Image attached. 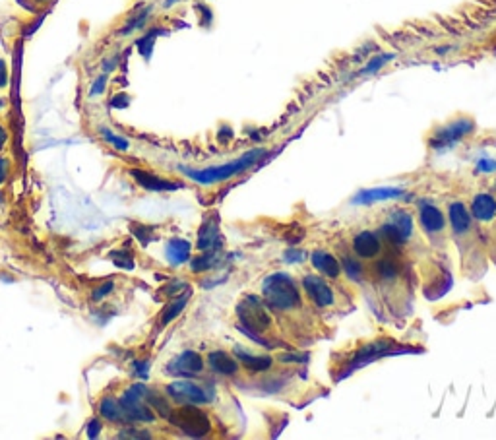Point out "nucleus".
Returning a JSON list of instances; mask_svg holds the SVG:
<instances>
[{
  "mask_svg": "<svg viewBox=\"0 0 496 440\" xmlns=\"http://www.w3.org/2000/svg\"><path fill=\"white\" fill-rule=\"evenodd\" d=\"M266 153H268V151L258 148V150L246 151V153H244V156H241L239 159H235V161H229V163H223V165L204 167V169L180 167V171H183V173H185L188 179H192L194 183L208 186V184H215V183H223V181H229L231 177H235V174L243 173V171H246V169H250V167L256 165L260 159L266 158Z\"/></svg>",
  "mask_w": 496,
  "mask_h": 440,
  "instance_id": "obj_1",
  "label": "nucleus"
},
{
  "mask_svg": "<svg viewBox=\"0 0 496 440\" xmlns=\"http://www.w3.org/2000/svg\"><path fill=\"white\" fill-rule=\"evenodd\" d=\"M262 297L271 310L287 312L301 305V291L289 274H269L262 283Z\"/></svg>",
  "mask_w": 496,
  "mask_h": 440,
  "instance_id": "obj_2",
  "label": "nucleus"
},
{
  "mask_svg": "<svg viewBox=\"0 0 496 440\" xmlns=\"http://www.w3.org/2000/svg\"><path fill=\"white\" fill-rule=\"evenodd\" d=\"M148 386L142 383L132 384L120 398L118 404L122 407V413L127 421H136V423H153L155 421V413H153L152 406L146 401V394H148Z\"/></svg>",
  "mask_w": 496,
  "mask_h": 440,
  "instance_id": "obj_3",
  "label": "nucleus"
},
{
  "mask_svg": "<svg viewBox=\"0 0 496 440\" xmlns=\"http://www.w3.org/2000/svg\"><path fill=\"white\" fill-rule=\"evenodd\" d=\"M169 421L175 425L178 431H183L186 436H192V439H202L211 432L210 417L200 411L198 406H190V404L178 407L177 411H171Z\"/></svg>",
  "mask_w": 496,
  "mask_h": 440,
  "instance_id": "obj_4",
  "label": "nucleus"
},
{
  "mask_svg": "<svg viewBox=\"0 0 496 440\" xmlns=\"http://www.w3.org/2000/svg\"><path fill=\"white\" fill-rule=\"evenodd\" d=\"M236 316L241 320V326L253 330V332H266L271 326V316L268 308L256 295H246L236 305Z\"/></svg>",
  "mask_w": 496,
  "mask_h": 440,
  "instance_id": "obj_5",
  "label": "nucleus"
},
{
  "mask_svg": "<svg viewBox=\"0 0 496 440\" xmlns=\"http://www.w3.org/2000/svg\"><path fill=\"white\" fill-rule=\"evenodd\" d=\"M473 130H475V121L469 118V116H460V118L448 123V125L442 126V128H438L437 132L430 136V148L437 151L448 150V148H452L454 144L462 142L465 136H469Z\"/></svg>",
  "mask_w": 496,
  "mask_h": 440,
  "instance_id": "obj_6",
  "label": "nucleus"
},
{
  "mask_svg": "<svg viewBox=\"0 0 496 440\" xmlns=\"http://www.w3.org/2000/svg\"><path fill=\"white\" fill-rule=\"evenodd\" d=\"M167 396L178 404H190V406H204L213 401V390L210 386L194 383V380H175L167 386Z\"/></svg>",
  "mask_w": 496,
  "mask_h": 440,
  "instance_id": "obj_7",
  "label": "nucleus"
},
{
  "mask_svg": "<svg viewBox=\"0 0 496 440\" xmlns=\"http://www.w3.org/2000/svg\"><path fill=\"white\" fill-rule=\"evenodd\" d=\"M382 235L394 245H404L413 235V217L405 209H395L390 214V219L382 225Z\"/></svg>",
  "mask_w": 496,
  "mask_h": 440,
  "instance_id": "obj_8",
  "label": "nucleus"
},
{
  "mask_svg": "<svg viewBox=\"0 0 496 440\" xmlns=\"http://www.w3.org/2000/svg\"><path fill=\"white\" fill-rule=\"evenodd\" d=\"M204 371V359L200 357V353H196L192 349H186L180 355L173 359L167 365V373L173 376H183V378H190L196 376Z\"/></svg>",
  "mask_w": 496,
  "mask_h": 440,
  "instance_id": "obj_9",
  "label": "nucleus"
},
{
  "mask_svg": "<svg viewBox=\"0 0 496 440\" xmlns=\"http://www.w3.org/2000/svg\"><path fill=\"white\" fill-rule=\"evenodd\" d=\"M303 289H304V293L309 295V299H311L312 303H314V305L320 308L332 307V305H334V301H336L332 287H330L328 283L324 282L320 275H314V274L304 275Z\"/></svg>",
  "mask_w": 496,
  "mask_h": 440,
  "instance_id": "obj_10",
  "label": "nucleus"
},
{
  "mask_svg": "<svg viewBox=\"0 0 496 440\" xmlns=\"http://www.w3.org/2000/svg\"><path fill=\"white\" fill-rule=\"evenodd\" d=\"M130 174H132V179L136 181V184L142 186V188H146V191L169 192V191H178V188H183V184L180 183L161 179V177H157V174L148 173V171H142V169H130Z\"/></svg>",
  "mask_w": 496,
  "mask_h": 440,
  "instance_id": "obj_11",
  "label": "nucleus"
},
{
  "mask_svg": "<svg viewBox=\"0 0 496 440\" xmlns=\"http://www.w3.org/2000/svg\"><path fill=\"white\" fill-rule=\"evenodd\" d=\"M388 353H392V343H390L388 340H380V341H374V343H370V345L362 348L361 351L355 355V359L351 361V365H349V373L362 365H369V363H372L374 359L382 357V355H388Z\"/></svg>",
  "mask_w": 496,
  "mask_h": 440,
  "instance_id": "obj_12",
  "label": "nucleus"
},
{
  "mask_svg": "<svg viewBox=\"0 0 496 440\" xmlns=\"http://www.w3.org/2000/svg\"><path fill=\"white\" fill-rule=\"evenodd\" d=\"M419 219L425 233H440L444 229V214L430 202H420L419 204Z\"/></svg>",
  "mask_w": 496,
  "mask_h": 440,
  "instance_id": "obj_13",
  "label": "nucleus"
},
{
  "mask_svg": "<svg viewBox=\"0 0 496 440\" xmlns=\"http://www.w3.org/2000/svg\"><path fill=\"white\" fill-rule=\"evenodd\" d=\"M196 247L202 250H210V249H218L221 247V239H219V217L213 214L211 217H208L206 221L200 227V233H198V241H196Z\"/></svg>",
  "mask_w": 496,
  "mask_h": 440,
  "instance_id": "obj_14",
  "label": "nucleus"
},
{
  "mask_svg": "<svg viewBox=\"0 0 496 440\" xmlns=\"http://www.w3.org/2000/svg\"><path fill=\"white\" fill-rule=\"evenodd\" d=\"M380 249H382V245H380L378 237L372 231H361L353 239V250L357 252V256L362 258V260L376 258Z\"/></svg>",
  "mask_w": 496,
  "mask_h": 440,
  "instance_id": "obj_15",
  "label": "nucleus"
},
{
  "mask_svg": "<svg viewBox=\"0 0 496 440\" xmlns=\"http://www.w3.org/2000/svg\"><path fill=\"white\" fill-rule=\"evenodd\" d=\"M405 194L404 188H395V186H382V188H369L361 191L353 198V204H376V202H386V200L402 198Z\"/></svg>",
  "mask_w": 496,
  "mask_h": 440,
  "instance_id": "obj_16",
  "label": "nucleus"
},
{
  "mask_svg": "<svg viewBox=\"0 0 496 440\" xmlns=\"http://www.w3.org/2000/svg\"><path fill=\"white\" fill-rule=\"evenodd\" d=\"M190 242L186 239H171L165 245V258L171 266H183L186 262H190Z\"/></svg>",
  "mask_w": 496,
  "mask_h": 440,
  "instance_id": "obj_17",
  "label": "nucleus"
},
{
  "mask_svg": "<svg viewBox=\"0 0 496 440\" xmlns=\"http://www.w3.org/2000/svg\"><path fill=\"white\" fill-rule=\"evenodd\" d=\"M311 262L312 266L318 270L322 275H328V277H334L336 280L339 272H341V264L334 254H330L326 250H314L311 254Z\"/></svg>",
  "mask_w": 496,
  "mask_h": 440,
  "instance_id": "obj_18",
  "label": "nucleus"
},
{
  "mask_svg": "<svg viewBox=\"0 0 496 440\" xmlns=\"http://www.w3.org/2000/svg\"><path fill=\"white\" fill-rule=\"evenodd\" d=\"M471 214L477 221H490L496 217V198L493 194H477L471 204Z\"/></svg>",
  "mask_w": 496,
  "mask_h": 440,
  "instance_id": "obj_19",
  "label": "nucleus"
},
{
  "mask_svg": "<svg viewBox=\"0 0 496 440\" xmlns=\"http://www.w3.org/2000/svg\"><path fill=\"white\" fill-rule=\"evenodd\" d=\"M235 355L243 363L244 369H248L250 373H266L274 365V359L268 355H253L250 351L243 348H235Z\"/></svg>",
  "mask_w": 496,
  "mask_h": 440,
  "instance_id": "obj_20",
  "label": "nucleus"
},
{
  "mask_svg": "<svg viewBox=\"0 0 496 440\" xmlns=\"http://www.w3.org/2000/svg\"><path fill=\"white\" fill-rule=\"evenodd\" d=\"M208 365L211 366V371L223 376H233L239 373V363L225 351H211L208 355Z\"/></svg>",
  "mask_w": 496,
  "mask_h": 440,
  "instance_id": "obj_21",
  "label": "nucleus"
},
{
  "mask_svg": "<svg viewBox=\"0 0 496 440\" xmlns=\"http://www.w3.org/2000/svg\"><path fill=\"white\" fill-rule=\"evenodd\" d=\"M448 217H450V225L454 229L455 235H465L471 227V214L467 208L463 206L462 202H452L448 208Z\"/></svg>",
  "mask_w": 496,
  "mask_h": 440,
  "instance_id": "obj_22",
  "label": "nucleus"
},
{
  "mask_svg": "<svg viewBox=\"0 0 496 440\" xmlns=\"http://www.w3.org/2000/svg\"><path fill=\"white\" fill-rule=\"evenodd\" d=\"M152 12L153 6H143V8H140L138 12H134V14L127 20V24L118 29V35H120V37H128V35H132L134 32L143 29L146 24H148V20L152 18Z\"/></svg>",
  "mask_w": 496,
  "mask_h": 440,
  "instance_id": "obj_23",
  "label": "nucleus"
},
{
  "mask_svg": "<svg viewBox=\"0 0 496 440\" xmlns=\"http://www.w3.org/2000/svg\"><path fill=\"white\" fill-rule=\"evenodd\" d=\"M219 264H221V247L204 250V254H200V256L190 258V270L196 272V274L213 270V268L219 266Z\"/></svg>",
  "mask_w": 496,
  "mask_h": 440,
  "instance_id": "obj_24",
  "label": "nucleus"
},
{
  "mask_svg": "<svg viewBox=\"0 0 496 440\" xmlns=\"http://www.w3.org/2000/svg\"><path fill=\"white\" fill-rule=\"evenodd\" d=\"M99 415H101L103 419L111 421V423L127 421V419H125V413H122V407L118 404V399L113 398V396H105V398L99 401Z\"/></svg>",
  "mask_w": 496,
  "mask_h": 440,
  "instance_id": "obj_25",
  "label": "nucleus"
},
{
  "mask_svg": "<svg viewBox=\"0 0 496 440\" xmlns=\"http://www.w3.org/2000/svg\"><path fill=\"white\" fill-rule=\"evenodd\" d=\"M167 32L163 29V27H153V29H150V32H146V34L136 41V49H138V53L142 55L146 60H150L152 58V53H153V47H155V41H157V37L160 35H165Z\"/></svg>",
  "mask_w": 496,
  "mask_h": 440,
  "instance_id": "obj_26",
  "label": "nucleus"
},
{
  "mask_svg": "<svg viewBox=\"0 0 496 440\" xmlns=\"http://www.w3.org/2000/svg\"><path fill=\"white\" fill-rule=\"evenodd\" d=\"M188 299H190V289H186L180 297H177L175 301H171L167 307L163 308V312H161V324H171L175 318H177L183 310H185L186 303H188Z\"/></svg>",
  "mask_w": 496,
  "mask_h": 440,
  "instance_id": "obj_27",
  "label": "nucleus"
},
{
  "mask_svg": "<svg viewBox=\"0 0 496 440\" xmlns=\"http://www.w3.org/2000/svg\"><path fill=\"white\" fill-rule=\"evenodd\" d=\"M394 58H395L394 53H382V55H376V57L370 58L369 62H367V64L361 68V72H359V74L361 76L376 74L378 70H382V68L386 67L390 60H394Z\"/></svg>",
  "mask_w": 496,
  "mask_h": 440,
  "instance_id": "obj_28",
  "label": "nucleus"
},
{
  "mask_svg": "<svg viewBox=\"0 0 496 440\" xmlns=\"http://www.w3.org/2000/svg\"><path fill=\"white\" fill-rule=\"evenodd\" d=\"M99 134H101V138L107 144H111L115 150L118 151H127L128 148H130V144H128V140L125 138V136H118V134H115L111 128H107V126H101L99 128Z\"/></svg>",
  "mask_w": 496,
  "mask_h": 440,
  "instance_id": "obj_29",
  "label": "nucleus"
},
{
  "mask_svg": "<svg viewBox=\"0 0 496 440\" xmlns=\"http://www.w3.org/2000/svg\"><path fill=\"white\" fill-rule=\"evenodd\" d=\"M146 401L150 404L152 407H155V411L160 413V415H163V417H167L169 419V415H171V407H169V401L165 398H161L160 394H153L152 390H148V394H146Z\"/></svg>",
  "mask_w": 496,
  "mask_h": 440,
  "instance_id": "obj_30",
  "label": "nucleus"
},
{
  "mask_svg": "<svg viewBox=\"0 0 496 440\" xmlns=\"http://www.w3.org/2000/svg\"><path fill=\"white\" fill-rule=\"evenodd\" d=\"M343 272L347 274V277L349 280H353V282H361L362 280V264L357 260V258H343Z\"/></svg>",
  "mask_w": 496,
  "mask_h": 440,
  "instance_id": "obj_31",
  "label": "nucleus"
},
{
  "mask_svg": "<svg viewBox=\"0 0 496 440\" xmlns=\"http://www.w3.org/2000/svg\"><path fill=\"white\" fill-rule=\"evenodd\" d=\"M376 274H378L380 280L392 282V280H395V275H397V268H395L392 260H380L378 264H376Z\"/></svg>",
  "mask_w": 496,
  "mask_h": 440,
  "instance_id": "obj_32",
  "label": "nucleus"
},
{
  "mask_svg": "<svg viewBox=\"0 0 496 440\" xmlns=\"http://www.w3.org/2000/svg\"><path fill=\"white\" fill-rule=\"evenodd\" d=\"M132 233H134V237L140 241L142 247H148L157 237L153 227H146V225H132Z\"/></svg>",
  "mask_w": 496,
  "mask_h": 440,
  "instance_id": "obj_33",
  "label": "nucleus"
},
{
  "mask_svg": "<svg viewBox=\"0 0 496 440\" xmlns=\"http://www.w3.org/2000/svg\"><path fill=\"white\" fill-rule=\"evenodd\" d=\"M111 260H113L118 268H125V270H132V268H134V256L125 249L111 252Z\"/></svg>",
  "mask_w": 496,
  "mask_h": 440,
  "instance_id": "obj_34",
  "label": "nucleus"
},
{
  "mask_svg": "<svg viewBox=\"0 0 496 440\" xmlns=\"http://www.w3.org/2000/svg\"><path fill=\"white\" fill-rule=\"evenodd\" d=\"M107 85H109V74L101 72V74L97 76V78H95V80L92 82V88H90V97H99V95H103V93H105V90H107Z\"/></svg>",
  "mask_w": 496,
  "mask_h": 440,
  "instance_id": "obj_35",
  "label": "nucleus"
},
{
  "mask_svg": "<svg viewBox=\"0 0 496 440\" xmlns=\"http://www.w3.org/2000/svg\"><path fill=\"white\" fill-rule=\"evenodd\" d=\"M113 291H115V282H105L103 285H99V287L93 289L92 299L95 301V303H99V301H103L105 297H109Z\"/></svg>",
  "mask_w": 496,
  "mask_h": 440,
  "instance_id": "obj_36",
  "label": "nucleus"
},
{
  "mask_svg": "<svg viewBox=\"0 0 496 440\" xmlns=\"http://www.w3.org/2000/svg\"><path fill=\"white\" fill-rule=\"evenodd\" d=\"M304 258H306V252L301 249H287L283 252V262H287V264H299V262H303Z\"/></svg>",
  "mask_w": 496,
  "mask_h": 440,
  "instance_id": "obj_37",
  "label": "nucleus"
},
{
  "mask_svg": "<svg viewBox=\"0 0 496 440\" xmlns=\"http://www.w3.org/2000/svg\"><path fill=\"white\" fill-rule=\"evenodd\" d=\"M186 289H188V283L183 282V280H173V282L169 283L167 287H163V293L169 295V297H175V295H178L180 291H186Z\"/></svg>",
  "mask_w": 496,
  "mask_h": 440,
  "instance_id": "obj_38",
  "label": "nucleus"
},
{
  "mask_svg": "<svg viewBox=\"0 0 496 440\" xmlns=\"http://www.w3.org/2000/svg\"><path fill=\"white\" fill-rule=\"evenodd\" d=\"M118 439H152L148 431H138V429H122L117 434Z\"/></svg>",
  "mask_w": 496,
  "mask_h": 440,
  "instance_id": "obj_39",
  "label": "nucleus"
},
{
  "mask_svg": "<svg viewBox=\"0 0 496 440\" xmlns=\"http://www.w3.org/2000/svg\"><path fill=\"white\" fill-rule=\"evenodd\" d=\"M132 369L136 376H140V380H146L150 376V361H134Z\"/></svg>",
  "mask_w": 496,
  "mask_h": 440,
  "instance_id": "obj_40",
  "label": "nucleus"
},
{
  "mask_svg": "<svg viewBox=\"0 0 496 440\" xmlns=\"http://www.w3.org/2000/svg\"><path fill=\"white\" fill-rule=\"evenodd\" d=\"M111 109H127L130 105V95L127 93H117L113 99H111Z\"/></svg>",
  "mask_w": 496,
  "mask_h": 440,
  "instance_id": "obj_41",
  "label": "nucleus"
},
{
  "mask_svg": "<svg viewBox=\"0 0 496 440\" xmlns=\"http://www.w3.org/2000/svg\"><path fill=\"white\" fill-rule=\"evenodd\" d=\"M477 171H479V173H496V159H488V158L479 159V163H477Z\"/></svg>",
  "mask_w": 496,
  "mask_h": 440,
  "instance_id": "obj_42",
  "label": "nucleus"
},
{
  "mask_svg": "<svg viewBox=\"0 0 496 440\" xmlns=\"http://www.w3.org/2000/svg\"><path fill=\"white\" fill-rule=\"evenodd\" d=\"M118 60H120V58H118V55H115V57H111V58H105V60H103V64H101L103 72H105V74H109V76L113 74V72L117 70Z\"/></svg>",
  "mask_w": 496,
  "mask_h": 440,
  "instance_id": "obj_43",
  "label": "nucleus"
},
{
  "mask_svg": "<svg viewBox=\"0 0 496 440\" xmlns=\"http://www.w3.org/2000/svg\"><path fill=\"white\" fill-rule=\"evenodd\" d=\"M103 425L99 419H92L90 423H87V436L90 439H97L99 436V432H101Z\"/></svg>",
  "mask_w": 496,
  "mask_h": 440,
  "instance_id": "obj_44",
  "label": "nucleus"
},
{
  "mask_svg": "<svg viewBox=\"0 0 496 440\" xmlns=\"http://www.w3.org/2000/svg\"><path fill=\"white\" fill-rule=\"evenodd\" d=\"M8 174H10V159L4 158V156H0V184L6 183Z\"/></svg>",
  "mask_w": 496,
  "mask_h": 440,
  "instance_id": "obj_45",
  "label": "nucleus"
},
{
  "mask_svg": "<svg viewBox=\"0 0 496 440\" xmlns=\"http://www.w3.org/2000/svg\"><path fill=\"white\" fill-rule=\"evenodd\" d=\"M6 83H8V72L4 60H0V88H6Z\"/></svg>",
  "mask_w": 496,
  "mask_h": 440,
  "instance_id": "obj_46",
  "label": "nucleus"
},
{
  "mask_svg": "<svg viewBox=\"0 0 496 440\" xmlns=\"http://www.w3.org/2000/svg\"><path fill=\"white\" fill-rule=\"evenodd\" d=\"M6 140H8V132L4 130V126L0 125V150L4 148V144H6Z\"/></svg>",
  "mask_w": 496,
  "mask_h": 440,
  "instance_id": "obj_47",
  "label": "nucleus"
},
{
  "mask_svg": "<svg viewBox=\"0 0 496 440\" xmlns=\"http://www.w3.org/2000/svg\"><path fill=\"white\" fill-rule=\"evenodd\" d=\"M177 2H180V0H165V8H169V6H175Z\"/></svg>",
  "mask_w": 496,
  "mask_h": 440,
  "instance_id": "obj_48",
  "label": "nucleus"
},
{
  "mask_svg": "<svg viewBox=\"0 0 496 440\" xmlns=\"http://www.w3.org/2000/svg\"><path fill=\"white\" fill-rule=\"evenodd\" d=\"M6 107V99H0V111Z\"/></svg>",
  "mask_w": 496,
  "mask_h": 440,
  "instance_id": "obj_49",
  "label": "nucleus"
},
{
  "mask_svg": "<svg viewBox=\"0 0 496 440\" xmlns=\"http://www.w3.org/2000/svg\"><path fill=\"white\" fill-rule=\"evenodd\" d=\"M2 202H4V194L0 192V204H2Z\"/></svg>",
  "mask_w": 496,
  "mask_h": 440,
  "instance_id": "obj_50",
  "label": "nucleus"
},
{
  "mask_svg": "<svg viewBox=\"0 0 496 440\" xmlns=\"http://www.w3.org/2000/svg\"><path fill=\"white\" fill-rule=\"evenodd\" d=\"M39 2H49V0H39Z\"/></svg>",
  "mask_w": 496,
  "mask_h": 440,
  "instance_id": "obj_51",
  "label": "nucleus"
}]
</instances>
